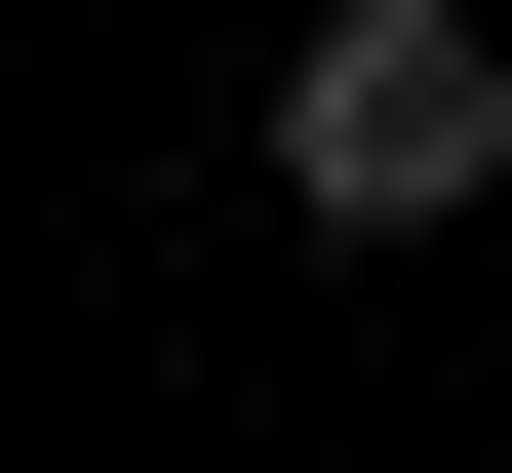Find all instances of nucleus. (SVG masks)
<instances>
[{"label":"nucleus","instance_id":"obj_1","mask_svg":"<svg viewBox=\"0 0 512 473\" xmlns=\"http://www.w3.org/2000/svg\"><path fill=\"white\" fill-rule=\"evenodd\" d=\"M276 198L316 237H473L512 198V40L473 0H316V40H276Z\"/></svg>","mask_w":512,"mask_h":473}]
</instances>
